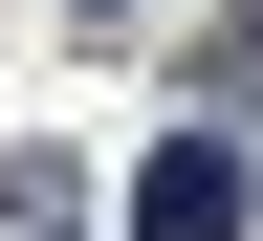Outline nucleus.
<instances>
[{"instance_id":"nucleus-3","label":"nucleus","mask_w":263,"mask_h":241,"mask_svg":"<svg viewBox=\"0 0 263 241\" xmlns=\"http://www.w3.org/2000/svg\"><path fill=\"white\" fill-rule=\"evenodd\" d=\"M88 22H110V0H88Z\"/></svg>"},{"instance_id":"nucleus-2","label":"nucleus","mask_w":263,"mask_h":241,"mask_svg":"<svg viewBox=\"0 0 263 241\" xmlns=\"http://www.w3.org/2000/svg\"><path fill=\"white\" fill-rule=\"evenodd\" d=\"M0 241H88V176L66 154H0Z\"/></svg>"},{"instance_id":"nucleus-1","label":"nucleus","mask_w":263,"mask_h":241,"mask_svg":"<svg viewBox=\"0 0 263 241\" xmlns=\"http://www.w3.org/2000/svg\"><path fill=\"white\" fill-rule=\"evenodd\" d=\"M132 241H241V154H219V132H176V154L132 176Z\"/></svg>"}]
</instances>
